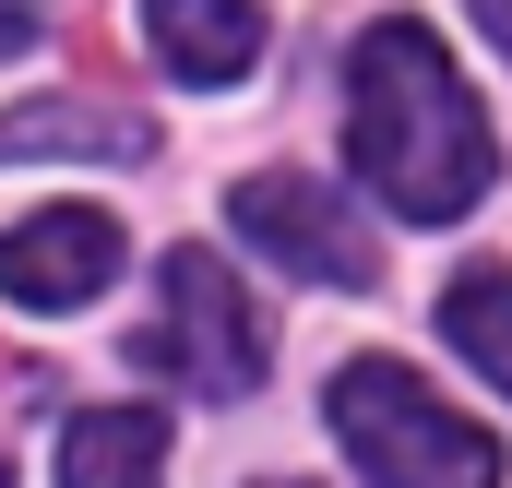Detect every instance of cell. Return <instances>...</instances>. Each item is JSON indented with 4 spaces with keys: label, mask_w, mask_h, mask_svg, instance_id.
Returning a JSON list of instances; mask_svg holds the SVG:
<instances>
[{
    "label": "cell",
    "mask_w": 512,
    "mask_h": 488,
    "mask_svg": "<svg viewBox=\"0 0 512 488\" xmlns=\"http://www.w3.org/2000/svg\"><path fill=\"white\" fill-rule=\"evenodd\" d=\"M346 155L405 227H453L501 179L489 108H477V84L453 72V48L429 24H370L346 48Z\"/></svg>",
    "instance_id": "6da1fadb"
},
{
    "label": "cell",
    "mask_w": 512,
    "mask_h": 488,
    "mask_svg": "<svg viewBox=\"0 0 512 488\" xmlns=\"http://www.w3.org/2000/svg\"><path fill=\"white\" fill-rule=\"evenodd\" d=\"M334 441L358 453L370 488H501V441L441 405L405 358H346L334 369Z\"/></svg>",
    "instance_id": "7a4b0ae2"
},
{
    "label": "cell",
    "mask_w": 512,
    "mask_h": 488,
    "mask_svg": "<svg viewBox=\"0 0 512 488\" xmlns=\"http://www.w3.org/2000/svg\"><path fill=\"white\" fill-rule=\"evenodd\" d=\"M131 358L155 369V381H179V393H251L262 369H274V334H262L251 286L215 262V250H167V274H155V322L131 334Z\"/></svg>",
    "instance_id": "3957f363"
},
{
    "label": "cell",
    "mask_w": 512,
    "mask_h": 488,
    "mask_svg": "<svg viewBox=\"0 0 512 488\" xmlns=\"http://www.w3.org/2000/svg\"><path fill=\"white\" fill-rule=\"evenodd\" d=\"M227 215H239V239H251L262 262H286V274H310V286H382V239H370L322 179H298V167L239 179Z\"/></svg>",
    "instance_id": "277c9868"
},
{
    "label": "cell",
    "mask_w": 512,
    "mask_h": 488,
    "mask_svg": "<svg viewBox=\"0 0 512 488\" xmlns=\"http://www.w3.org/2000/svg\"><path fill=\"white\" fill-rule=\"evenodd\" d=\"M108 274H120V215H96V203H48V215L0 227V298L12 310H84Z\"/></svg>",
    "instance_id": "5b68a950"
},
{
    "label": "cell",
    "mask_w": 512,
    "mask_h": 488,
    "mask_svg": "<svg viewBox=\"0 0 512 488\" xmlns=\"http://www.w3.org/2000/svg\"><path fill=\"white\" fill-rule=\"evenodd\" d=\"M143 36L179 84H239L262 60V12L251 0H143Z\"/></svg>",
    "instance_id": "8992f818"
},
{
    "label": "cell",
    "mask_w": 512,
    "mask_h": 488,
    "mask_svg": "<svg viewBox=\"0 0 512 488\" xmlns=\"http://www.w3.org/2000/svg\"><path fill=\"white\" fill-rule=\"evenodd\" d=\"M167 477V417L155 405H84L60 429V488H155Z\"/></svg>",
    "instance_id": "52a82bcc"
},
{
    "label": "cell",
    "mask_w": 512,
    "mask_h": 488,
    "mask_svg": "<svg viewBox=\"0 0 512 488\" xmlns=\"http://www.w3.org/2000/svg\"><path fill=\"white\" fill-rule=\"evenodd\" d=\"M24 155H155V131L131 120V108H84V96H36V108H0V167H24Z\"/></svg>",
    "instance_id": "ba28073f"
},
{
    "label": "cell",
    "mask_w": 512,
    "mask_h": 488,
    "mask_svg": "<svg viewBox=\"0 0 512 488\" xmlns=\"http://www.w3.org/2000/svg\"><path fill=\"white\" fill-rule=\"evenodd\" d=\"M441 334L512 393V262H465V274L441 286Z\"/></svg>",
    "instance_id": "9c48e42d"
},
{
    "label": "cell",
    "mask_w": 512,
    "mask_h": 488,
    "mask_svg": "<svg viewBox=\"0 0 512 488\" xmlns=\"http://www.w3.org/2000/svg\"><path fill=\"white\" fill-rule=\"evenodd\" d=\"M36 24H48V0H0V48H24Z\"/></svg>",
    "instance_id": "30bf717a"
},
{
    "label": "cell",
    "mask_w": 512,
    "mask_h": 488,
    "mask_svg": "<svg viewBox=\"0 0 512 488\" xmlns=\"http://www.w3.org/2000/svg\"><path fill=\"white\" fill-rule=\"evenodd\" d=\"M477 24H489V36H501V48H512V0H477Z\"/></svg>",
    "instance_id": "8fae6325"
},
{
    "label": "cell",
    "mask_w": 512,
    "mask_h": 488,
    "mask_svg": "<svg viewBox=\"0 0 512 488\" xmlns=\"http://www.w3.org/2000/svg\"><path fill=\"white\" fill-rule=\"evenodd\" d=\"M0 488H12V453H0Z\"/></svg>",
    "instance_id": "7c38bea8"
},
{
    "label": "cell",
    "mask_w": 512,
    "mask_h": 488,
    "mask_svg": "<svg viewBox=\"0 0 512 488\" xmlns=\"http://www.w3.org/2000/svg\"><path fill=\"white\" fill-rule=\"evenodd\" d=\"M274 488H298V477H274Z\"/></svg>",
    "instance_id": "4fadbf2b"
}]
</instances>
